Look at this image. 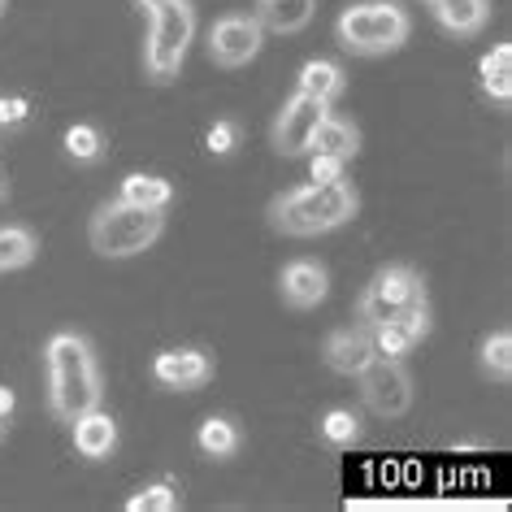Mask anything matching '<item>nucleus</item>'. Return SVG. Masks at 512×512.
I'll list each match as a JSON object with an SVG mask.
<instances>
[{
	"mask_svg": "<svg viewBox=\"0 0 512 512\" xmlns=\"http://www.w3.org/2000/svg\"><path fill=\"white\" fill-rule=\"evenodd\" d=\"M144 5V14H152V9H161V5H170V0H139Z\"/></svg>",
	"mask_w": 512,
	"mask_h": 512,
	"instance_id": "nucleus-31",
	"label": "nucleus"
},
{
	"mask_svg": "<svg viewBox=\"0 0 512 512\" xmlns=\"http://www.w3.org/2000/svg\"><path fill=\"white\" fill-rule=\"evenodd\" d=\"M27 113H31V105H27L22 96L0 100V126H18V122H27Z\"/></svg>",
	"mask_w": 512,
	"mask_h": 512,
	"instance_id": "nucleus-29",
	"label": "nucleus"
},
{
	"mask_svg": "<svg viewBox=\"0 0 512 512\" xmlns=\"http://www.w3.org/2000/svg\"><path fill=\"white\" fill-rule=\"evenodd\" d=\"M313 152H326V157L352 161L356 152H361V131H356L348 118H335V113H326L322 126H317V135H313Z\"/></svg>",
	"mask_w": 512,
	"mask_h": 512,
	"instance_id": "nucleus-18",
	"label": "nucleus"
},
{
	"mask_svg": "<svg viewBox=\"0 0 512 512\" xmlns=\"http://www.w3.org/2000/svg\"><path fill=\"white\" fill-rule=\"evenodd\" d=\"M100 148H105V139H100V131L96 126H70L66 131V152L74 161H96L100 157Z\"/></svg>",
	"mask_w": 512,
	"mask_h": 512,
	"instance_id": "nucleus-26",
	"label": "nucleus"
},
{
	"mask_svg": "<svg viewBox=\"0 0 512 512\" xmlns=\"http://www.w3.org/2000/svg\"><path fill=\"white\" fill-rule=\"evenodd\" d=\"M174 508H178V491L170 482H152L126 499V512H174Z\"/></svg>",
	"mask_w": 512,
	"mask_h": 512,
	"instance_id": "nucleus-25",
	"label": "nucleus"
},
{
	"mask_svg": "<svg viewBox=\"0 0 512 512\" xmlns=\"http://www.w3.org/2000/svg\"><path fill=\"white\" fill-rule=\"evenodd\" d=\"M196 443H200V452H204V456L226 460V456H235V452H239L243 434H239L235 421H226V417H204V421H200V430H196Z\"/></svg>",
	"mask_w": 512,
	"mask_h": 512,
	"instance_id": "nucleus-21",
	"label": "nucleus"
},
{
	"mask_svg": "<svg viewBox=\"0 0 512 512\" xmlns=\"http://www.w3.org/2000/svg\"><path fill=\"white\" fill-rule=\"evenodd\" d=\"M478 365H482V374L495 378V382H508L512 378V335H508V330H495V335L482 339Z\"/></svg>",
	"mask_w": 512,
	"mask_h": 512,
	"instance_id": "nucleus-23",
	"label": "nucleus"
},
{
	"mask_svg": "<svg viewBox=\"0 0 512 512\" xmlns=\"http://www.w3.org/2000/svg\"><path fill=\"white\" fill-rule=\"evenodd\" d=\"M369 335H374L378 356H408L421 339L430 335V309L408 313V317H391V322H378V326H369Z\"/></svg>",
	"mask_w": 512,
	"mask_h": 512,
	"instance_id": "nucleus-13",
	"label": "nucleus"
},
{
	"mask_svg": "<svg viewBox=\"0 0 512 512\" xmlns=\"http://www.w3.org/2000/svg\"><path fill=\"white\" fill-rule=\"evenodd\" d=\"M152 378L161 382V387H170V391H196L204 387V382L213 378V361L204 352H161L157 361H152Z\"/></svg>",
	"mask_w": 512,
	"mask_h": 512,
	"instance_id": "nucleus-12",
	"label": "nucleus"
},
{
	"mask_svg": "<svg viewBox=\"0 0 512 512\" xmlns=\"http://www.w3.org/2000/svg\"><path fill=\"white\" fill-rule=\"evenodd\" d=\"M356 209H361V196H356V187L348 178L304 183L270 200V226L291 239H313V235H326V230L352 222Z\"/></svg>",
	"mask_w": 512,
	"mask_h": 512,
	"instance_id": "nucleus-2",
	"label": "nucleus"
},
{
	"mask_svg": "<svg viewBox=\"0 0 512 512\" xmlns=\"http://www.w3.org/2000/svg\"><path fill=\"white\" fill-rule=\"evenodd\" d=\"M0 196H5V183H0Z\"/></svg>",
	"mask_w": 512,
	"mask_h": 512,
	"instance_id": "nucleus-34",
	"label": "nucleus"
},
{
	"mask_svg": "<svg viewBox=\"0 0 512 512\" xmlns=\"http://www.w3.org/2000/svg\"><path fill=\"white\" fill-rule=\"evenodd\" d=\"M239 144V126L235 122H213L209 126V152H217V157H226L230 148Z\"/></svg>",
	"mask_w": 512,
	"mask_h": 512,
	"instance_id": "nucleus-27",
	"label": "nucleus"
},
{
	"mask_svg": "<svg viewBox=\"0 0 512 512\" xmlns=\"http://www.w3.org/2000/svg\"><path fill=\"white\" fill-rule=\"evenodd\" d=\"M317 430H322V439H326L330 447H352L356 434H361V421H356L352 408H330Z\"/></svg>",
	"mask_w": 512,
	"mask_h": 512,
	"instance_id": "nucleus-24",
	"label": "nucleus"
},
{
	"mask_svg": "<svg viewBox=\"0 0 512 512\" xmlns=\"http://www.w3.org/2000/svg\"><path fill=\"white\" fill-rule=\"evenodd\" d=\"M317 14V0H256V22L261 31H274V35H296L313 22Z\"/></svg>",
	"mask_w": 512,
	"mask_h": 512,
	"instance_id": "nucleus-15",
	"label": "nucleus"
},
{
	"mask_svg": "<svg viewBox=\"0 0 512 512\" xmlns=\"http://www.w3.org/2000/svg\"><path fill=\"white\" fill-rule=\"evenodd\" d=\"M343 165L339 157H326V152H313V183H330V178H343Z\"/></svg>",
	"mask_w": 512,
	"mask_h": 512,
	"instance_id": "nucleus-28",
	"label": "nucleus"
},
{
	"mask_svg": "<svg viewBox=\"0 0 512 512\" xmlns=\"http://www.w3.org/2000/svg\"><path fill=\"white\" fill-rule=\"evenodd\" d=\"M35 252H40L35 230H27V226H0V274L31 265Z\"/></svg>",
	"mask_w": 512,
	"mask_h": 512,
	"instance_id": "nucleus-22",
	"label": "nucleus"
},
{
	"mask_svg": "<svg viewBox=\"0 0 512 512\" xmlns=\"http://www.w3.org/2000/svg\"><path fill=\"white\" fill-rule=\"evenodd\" d=\"M74 447L87 456V460H109L113 447H118V426H113L109 413H100V408H92V413L74 417Z\"/></svg>",
	"mask_w": 512,
	"mask_h": 512,
	"instance_id": "nucleus-16",
	"label": "nucleus"
},
{
	"mask_svg": "<svg viewBox=\"0 0 512 512\" xmlns=\"http://www.w3.org/2000/svg\"><path fill=\"white\" fill-rule=\"evenodd\" d=\"M44 369H48V404H53V413L61 421L92 413L105 400V378H100L96 352L74 330H61V335L48 339Z\"/></svg>",
	"mask_w": 512,
	"mask_h": 512,
	"instance_id": "nucleus-1",
	"label": "nucleus"
},
{
	"mask_svg": "<svg viewBox=\"0 0 512 512\" xmlns=\"http://www.w3.org/2000/svg\"><path fill=\"white\" fill-rule=\"evenodd\" d=\"M9 413H14V391L0 387V417H9Z\"/></svg>",
	"mask_w": 512,
	"mask_h": 512,
	"instance_id": "nucleus-30",
	"label": "nucleus"
},
{
	"mask_svg": "<svg viewBox=\"0 0 512 512\" xmlns=\"http://www.w3.org/2000/svg\"><path fill=\"white\" fill-rule=\"evenodd\" d=\"M122 204H135V209H161L174 200V187L165 178H152V174H126L122 178V191H118Z\"/></svg>",
	"mask_w": 512,
	"mask_h": 512,
	"instance_id": "nucleus-19",
	"label": "nucleus"
},
{
	"mask_svg": "<svg viewBox=\"0 0 512 512\" xmlns=\"http://www.w3.org/2000/svg\"><path fill=\"white\" fill-rule=\"evenodd\" d=\"M152 27H148V44H144V70L148 79L170 83L183 70V57L191 40H196V9L187 0H170V5L152 9Z\"/></svg>",
	"mask_w": 512,
	"mask_h": 512,
	"instance_id": "nucleus-5",
	"label": "nucleus"
},
{
	"mask_svg": "<svg viewBox=\"0 0 512 512\" xmlns=\"http://www.w3.org/2000/svg\"><path fill=\"white\" fill-rule=\"evenodd\" d=\"M165 217L161 209H135V204H100L87 222V239H92V252L105 256V261H122V256H139L148 252L152 243L161 239Z\"/></svg>",
	"mask_w": 512,
	"mask_h": 512,
	"instance_id": "nucleus-3",
	"label": "nucleus"
},
{
	"mask_svg": "<svg viewBox=\"0 0 512 512\" xmlns=\"http://www.w3.org/2000/svg\"><path fill=\"white\" fill-rule=\"evenodd\" d=\"M356 378H361V400L369 413L395 421L413 408V374L404 369L400 356H374Z\"/></svg>",
	"mask_w": 512,
	"mask_h": 512,
	"instance_id": "nucleus-7",
	"label": "nucleus"
},
{
	"mask_svg": "<svg viewBox=\"0 0 512 512\" xmlns=\"http://www.w3.org/2000/svg\"><path fill=\"white\" fill-rule=\"evenodd\" d=\"M482 87H486V96L499 100V105H508L512 100V44H495L491 53L482 57Z\"/></svg>",
	"mask_w": 512,
	"mask_h": 512,
	"instance_id": "nucleus-20",
	"label": "nucleus"
},
{
	"mask_svg": "<svg viewBox=\"0 0 512 512\" xmlns=\"http://www.w3.org/2000/svg\"><path fill=\"white\" fill-rule=\"evenodd\" d=\"M408 31H413V18H408V9L391 5V0L352 5L335 22V40L356 57H387L395 48H404Z\"/></svg>",
	"mask_w": 512,
	"mask_h": 512,
	"instance_id": "nucleus-4",
	"label": "nucleus"
},
{
	"mask_svg": "<svg viewBox=\"0 0 512 512\" xmlns=\"http://www.w3.org/2000/svg\"><path fill=\"white\" fill-rule=\"evenodd\" d=\"M374 356H378V348H374V335H369L365 322L335 330V335L326 339V348H322V361L343 378H356L369 361H374Z\"/></svg>",
	"mask_w": 512,
	"mask_h": 512,
	"instance_id": "nucleus-10",
	"label": "nucleus"
},
{
	"mask_svg": "<svg viewBox=\"0 0 512 512\" xmlns=\"http://www.w3.org/2000/svg\"><path fill=\"white\" fill-rule=\"evenodd\" d=\"M0 434H5V417H0Z\"/></svg>",
	"mask_w": 512,
	"mask_h": 512,
	"instance_id": "nucleus-33",
	"label": "nucleus"
},
{
	"mask_svg": "<svg viewBox=\"0 0 512 512\" xmlns=\"http://www.w3.org/2000/svg\"><path fill=\"white\" fill-rule=\"evenodd\" d=\"M426 304H430L426 278L417 270H408V265H387V270H378L365 283L361 300H356V317L365 326H378V322H391V317L421 313Z\"/></svg>",
	"mask_w": 512,
	"mask_h": 512,
	"instance_id": "nucleus-6",
	"label": "nucleus"
},
{
	"mask_svg": "<svg viewBox=\"0 0 512 512\" xmlns=\"http://www.w3.org/2000/svg\"><path fill=\"white\" fill-rule=\"evenodd\" d=\"M5 5H9V0H0V18H5Z\"/></svg>",
	"mask_w": 512,
	"mask_h": 512,
	"instance_id": "nucleus-32",
	"label": "nucleus"
},
{
	"mask_svg": "<svg viewBox=\"0 0 512 512\" xmlns=\"http://www.w3.org/2000/svg\"><path fill=\"white\" fill-rule=\"evenodd\" d=\"M434 22L456 35V40H473V35H482V27L491 22V0H426Z\"/></svg>",
	"mask_w": 512,
	"mask_h": 512,
	"instance_id": "nucleus-14",
	"label": "nucleus"
},
{
	"mask_svg": "<svg viewBox=\"0 0 512 512\" xmlns=\"http://www.w3.org/2000/svg\"><path fill=\"white\" fill-rule=\"evenodd\" d=\"M278 291H283V300L291 309H317V304L330 296V274H326V265L300 256V261H291L287 270L278 274Z\"/></svg>",
	"mask_w": 512,
	"mask_h": 512,
	"instance_id": "nucleus-11",
	"label": "nucleus"
},
{
	"mask_svg": "<svg viewBox=\"0 0 512 512\" xmlns=\"http://www.w3.org/2000/svg\"><path fill=\"white\" fill-rule=\"evenodd\" d=\"M261 44H265V31L252 14H222L209 31V57H213V66H222V70L248 66V61L261 53Z\"/></svg>",
	"mask_w": 512,
	"mask_h": 512,
	"instance_id": "nucleus-8",
	"label": "nucleus"
},
{
	"mask_svg": "<svg viewBox=\"0 0 512 512\" xmlns=\"http://www.w3.org/2000/svg\"><path fill=\"white\" fill-rule=\"evenodd\" d=\"M326 113H330V105H322V100H313L304 92L291 96L274 122V135H270L278 157H304V152H313V135Z\"/></svg>",
	"mask_w": 512,
	"mask_h": 512,
	"instance_id": "nucleus-9",
	"label": "nucleus"
},
{
	"mask_svg": "<svg viewBox=\"0 0 512 512\" xmlns=\"http://www.w3.org/2000/svg\"><path fill=\"white\" fill-rule=\"evenodd\" d=\"M343 87H348V74H343L335 61H304L300 74H296V92L322 100V105H330V100L343 96Z\"/></svg>",
	"mask_w": 512,
	"mask_h": 512,
	"instance_id": "nucleus-17",
	"label": "nucleus"
}]
</instances>
